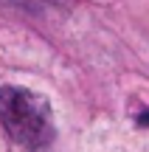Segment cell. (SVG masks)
<instances>
[{
	"label": "cell",
	"instance_id": "6da1fadb",
	"mask_svg": "<svg viewBox=\"0 0 149 152\" xmlns=\"http://www.w3.org/2000/svg\"><path fill=\"white\" fill-rule=\"evenodd\" d=\"M0 121L20 147L34 152L48 149L56 138L48 99L28 87H0Z\"/></svg>",
	"mask_w": 149,
	"mask_h": 152
}]
</instances>
